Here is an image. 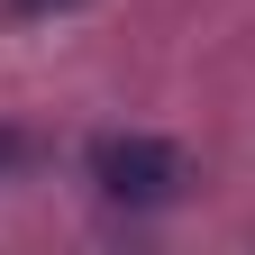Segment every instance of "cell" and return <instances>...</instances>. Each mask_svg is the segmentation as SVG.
Returning a JSON list of instances; mask_svg holds the SVG:
<instances>
[{
    "instance_id": "obj_1",
    "label": "cell",
    "mask_w": 255,
    "mask_h": 255,
    "mask_svg": "<svg viewBox=\"0 0 255 255\" xmlns=\"http://www.w3.org/2000/svg\"><path fill=\"white\" fill-rule=\"evenodd\" d=\"M82 164H91V182H101V201H119V210H164L191 182L182 146H164V137H101Z\"/></svg>"
},
{
    "instance_id": "obj_2",
    "label": "cell",
    "mask_w": 255,
    "mask_h": 255,
    "mask_svg": "<svg viewBox=\"0 0 255 255\" xmlns=\"http://www.w3.org/2000/svg\"><path fill=\"white\" fill-rule=\"evenodd\" d=\"M27 155H37V137H27V128H0V173H18Z\"/></svg>"
},
{
    "instance_id": "obj_3",
    "label": "cell",
    "mask_w": 255,
    "mask_h": 255,
    "mask_svg": "<svg viewBox=\"0 0 255 255\" xmlns=\"http://www.w3.org/2000/svg\"><path fill=\"white\" fill-rule=\"evenodd\" d=\"M9 18H46V9H64V0H0Z\"/></svg>"
}]
</instances>
